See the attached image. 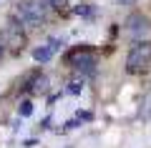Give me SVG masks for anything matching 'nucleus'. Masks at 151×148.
Listing matches in <instances>:
<instances>
[{
  "label": "nucleus",
  "instance_id": "7ed1b4c3",
  "mask_svg": "<svg viewBox=\"0 0 151 148\" xmlns=\"http://www.w3.org/2000/svg\"><path fill=\"white\" fill-rule=\"evenodd\" d=\"M65 63L70 68H76L78 73H83V75H93L96 73V65H98V55L88 45H81V48H73L65 55Z\"/></svg>",
  "mask_w": 151,
  "mask_h": 148
},
{
  "label": "nucleus",
  "instance_id": "4468645a",
  "mask_svg": "<svg viewBox=\"0 0 151 148\" xmlns=\"http://www.w3.org/2000/svg\"><path fill=\"white\" fill-rule=\"evenodd\" d=\"M3 53H5V45H3V40H0V58H3Z\"/></svg>",
  "mask_w": 151,
  "mask_h": 148
},
{
  "label": "nucleus",
  "instance_id": "9d476101",
  "mask_svg": "<svg viewBox=\"0 0 151 148\" xmlns=\"http://www.w3.org/2000/svg\"><path fill=\"white\" fill-rule=\"evenodd\" d=\"M76 118H78L81 123H91L93 121V113L91 111H78V113H76Z\"/></svg>",
  "mask_w": 151,
  "mask_h": 148
},
{
  "label": "nucleus",
  "instance_id": "1a4fd4ad",
  "mask_svg": "<svg viewBox=\"0 0 151 148\" xmlns=\"http://www.w3.org/2000/svg\"><path fill=\"white\" fill-rule=\"evenodd\" d=\"M76 15L88 18V20H91V18L96 15V8H93V5H76Z\"/></svg>",
  "mask_w": 151,
  "mask_h": 148
},
{
  "label": "nucleus",
  "instance_id": "0eeeda50",
  "mask_svg": "<svg viewBox=\"0 0 151 148\" xmlns=\"http://www.w3.org/2000/svg\"><path fill=\"white\" fill-rule=\"evenodd\" d=\"M81 90H83V78H81V75H76V78H70V80H68V88H65V93L78 95Z\"/></svg>",
  "mask_w": 151,
  "mask_h": 148
},
{
  "label": "nucleus",
  "instance_id": "f03ea898",
  "mask_svg": "<svg viewBox=\"0 0 151 148\" xmlns=\"http://www.w3.org/2000/svg\"><path fill=\"white\" fill-rule=\"evenodd\" d=\"M149 65H151V40H146V38L134 40V45L126 53V73L141 75L149 70Z\"/></svg>",
  "mask_w": 151,
  "mask_h": 148
},
{
  "label": "nucleus",
  "instance_id": "9b49d317",
  "mask_svg": "<svg viewBox=\"0 0 151 148\" xmlns=\"http://www.w3.org/2000/svg\"><path fill=\"white\" fill-rule=\"evenodd\" d=\"M48 45L53 48V53H55V50H60V48L65 45V40H63V38H50V40H48Z\"/></svg>",
  "mask_w": 151,
  "mask_h": 148
},
{
  "label": "nucleus",
  "instance_id": "20e7f679",
  "mask_svg": "<svg viewBox=\"0 0 151 148\" xmlns=\"http://www.w3.org/2000/svg\"><path fill=\"white\" fill-rule=\"evenodd\" d=\"M0 40H3V45L10 48L13 53H20L23 48H25V33H23L20 23L10 20L5 28H3V33H0Z\"/></svg>",
  "mask_w": 151,
  "mask_h": 148
},
{
  "label": "nucleus",
  "instance_id": "2eb2a0df",
  "mask_svg": "<svg viewBox=\"0 0 151 148\" xmlns=\"http://www.w3.org/2000/svg\"><path fill=\"white\" fill-rule=\"evenodd\" d=\"M119 3H121V5H126V3H134V0H119Z\"/></svg>",
  "mask_w": 151,
  "mask_h": 148
},
{
  "label": "nucleus",
  "instance_id": "423d86ee",
  "mask_svg": "<svg viewBox=\"0 0 151 148\" xmlns=\"http://www.w3.org/2000/svg\"><path fill=\"white\" fill-rule=\"evenodd\" d=\"M33 58H35V63H48L50 58H53V48L45 43V45H38V48H33Z\"/></svg>",
  "mask_w": 151,
  "mask_h": 148
},
{
  "label": "nucleus",
  "instance_id": "39448f33",
  "mask_svg": "<svg viewBox=\"0 0 151 148\" xmlns=\"http://www.w3.org/2000/svg\"><path fill=\"white\" fill-rule=\"evenodd\" d=\"M149 18L141 15V13H131L129 18H126V33H129L134 40H141V38L149 33Z\"/></svg>",
  "mask_w": 151,
  "mask_h": 148
},
{
  "label": "nucleus",
  "instance_id": "ddd939ff",
  "mask_svg": "<svg viewBox=\"0 0 151 148\" xmlns=\"http://www.w3.org/2000/svg\"><path fill=\"white\" fill-rule=\"evenodd\" d=\"M35 143H38V141H35V138H28V141H25V143H23V146H25V148H30V146H35Z\"/></svg>",
  "mask_w": 151,
  "mask_h": 148
},
{
  "label": "nucleus",
  "instance_id": "f257e3e1",
  "mask_svg": "<svg viewBox=\"0 0 151 148\" xmlns=\"http://www.w3.org/2000/svg\"><path fill=\"white\" fill-rule=\"evenodd\" d=\"M48 10H50L48 0H18L15 3L18 20L28 28H40L48 18Z\"/></svg>",
  "mask_w": 151,
  "mask_h": 148
},
{
  "label": "nucleus",
  "instance_id": "6e6552de",
  "mask_svg": "<svg viewBox=\"0 0 151 148\" xmlns=\"http://www.w3.org/2000/svg\"><path fill=\"white\" fill-rule=\"evenodd\" d=\"M18 116H20V118H28V116H33V103L28 101V98H23V101L18 103Z\"/></svg>",
  "mask_w": 151,
  "mask_h": 148
},
{
  "label": "nucleus",
  "instance_id": "f8f14e48",
  "mask_svg": "<svg viewBox=\"0 0 151 148\" xmlns=\"http://www.w3.org/2000/svg\"><path fill=\"white\" fill-rule=\"evenodd\" d=\"M50 128V116H45L43 121H40V131H48Z\"/></svg>",
  "mask_w": 151,
  "mask_h": 148
}]
</instances>
